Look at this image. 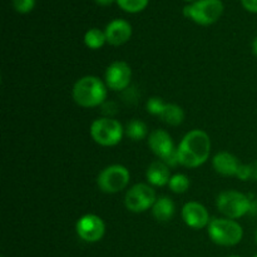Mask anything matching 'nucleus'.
Instances as JSON below:
<instances>
[{
  "label": "nucleus",
  "instance_id": "6",
  "mask_svg": "<svg viewBox=\"0 0 257 257\" xmlns=\"http://www.w3.org/2000/svg\"><path fill=\"white\" fill-rule=\"evenodd\" d=\"M216 206L226 218L237 220L250 212L252 208V202L245 193L236 190H227L222 191L217 196Z\"/></svg>",
  "mask_w": 257,
  "mask_h": 257
},
{
  "label": "nucleus",
  "instance_id": "23",
  "mask_svg": "<svg viewBox=\"0 0 257 257\" xmlns=\"http://www.w3.org/2000/svg\"><path fill=\"white\" fill-rule=\"evenodd\" d=\"M37 0H13V7L20 14H28L35 7Z\"/></svg>",
  "mask_w": 257,
  "mask_h": 257
},
{
  "label": "nucleus",
  "instance_id": "7",
  "mask_svg": "<svg viewBox=\"0 0 257 257\" xmlns=\"http://www.w3.org/2000/svg\"><path fill=\"white\" fill-rule=\"evenodd\" d=\"M148 147L153 155L165 162L168 167H176L178 163L177 147L173 143L170 133L165 130H155L147 137Z\"/></svg>",
  "mask_w": 257,
  "mask_h": 257
},
{
  "label": "nucleus",
  "instance_id": "26",
  "mask_svg": "<svg viewBox=\"0 0 257 257\" xmlns=\"http://www.w3.org/2000/svg\"><path fill=\"white\" fill-rule=\"evenodd\" d=\"M94 2L102 7H108V5H112L115 0H94Z\"/></svg>",
  "mask_w": 257,
  "mask_h": 257
},
{
  "label": "nucleus",
  "instance_id": "29",
  "mask_svg": "<svg viewBox=\"0 0 257 257\" xmlns=\"http://www.w3.org/2000/svg\"><path fill=\"white\" fill-rule=\"evenodd\" d=\"M185 2H190V3H193V2H196V0H185Z\"/></svg>",
  "mask_w": 257,
  "mask_h": 257
},
{
  "label": "nucleus",
  "instance_id": "14",
  "mask_svg": "<svg viewBox=\"0 0 257 257\" xmlns=\"http://www.w3.org/2000/svg\"><path fill=\"white\" fill-rule=\"evenodd\" d=\"M212 166L213 170L221 176H226V177H231V176H236L238 172L241 163L238 162L237 157L232 153L227 152V151H221V152L216 153L212 158Z\"/></svg>",
  "mask_w": 257,
  "mask_h": 257
},
{
  "label": "nucleus",
  "instance_id": "20",
  "mask_svg": "<svg viewBox=\"0 0 257 257\" xmlns=\"http://www.w3.org/2000/svg\"><path fill=\"white\" fill-rule=\"evenodd\" d=\"M168 187L172 191L173 193H177V195H181V193L187 192L188 188L191 186L190 178L187 177L183 173H176V175H172L170 182H168Z\"/></svg>",
  "mask_w": 257,
  "mask_h": 257
},
{
  "label": "nucleus",
  "instance_id": "3",
  "mask_svg": "<svg viewBox=\"0 0 257 257\" xmlns=\"http://www.w3.org/2000/svg\"><path fill=\"white\" fill-rule=\"evenodd\" d=\"M207 235L216 245L231 247L242 241L243 228L236 220L226 217L213 218L207 226Z\"/></svg>",
  "mask_w": 257,
  "mask_h": 257
},
{
  "label": "nucleus",
  "instance_id": "13",
  "mask_svg": "<svg viewBox=\"0 0 257 257\" xmlns=\"http://www.w3.org/2000/svg\"><path fill=\"white\" fill-rule=\"evenodd\" d=\"M107 43L113 47L125 44L132 37V25L124 19H114L107 24L104 29Z\"/></svg>",
  "mask_w": 257,
  "mask_h": 257
},
{
  "label": "nucleus",
  "instance_id": "28",
  "mask_svg": "<svg viewBox=\"0 0 257 257\" xmlns=\"http://www.w3.org/2000/svg\"><path fill=\"white\" fill-rule=\"evenodd\" d=\"M255 241H256V243H257V228H256V232H255Z\"/></svg>",
  "mask_w": 257,
  "mask_h": 257
},
{
  "label": "nucleus",
  "instance_id": "17",
  "mask_svg": "<svg viewBox=\"0 0 257 257\" xmlns=\"http://www.w3.org/2000/svg\"><path fill=\"white\" fill-rule=\"evenodd\" d=\"M161 119L168 125H180L185 120V112H183L182 107L176 103H167L163 109L162 114L160 115Z\"/></svg>",
  "mask_w": 257,
  "mask_h": 257
},
{
  "label": "nucleus",
  "instance_id": "5",
  "mask_svg": "<svg viewBox=\"0 0 257 257\" xmlns=\"http://www.w3.org/2000/svg\"><path fill=\"white\" fill-rule=\"evenodd\" d=\"M90 137L102 147H113L120 143L124 136L122 123L110 117H100L90 124Z\"/></svg>",
  "mask_w": 257,
  "mask_h": 257
},
{
  "label": "nucleus",
  "instance_id": "9",
  "mask_svg": "<svg viewBox=\"0 0 257 257\" xmlns=\"http://www.w3.org/2000/svg\"><path fill=\"white\" fill-rule=\"evenodd\" d=\"M157 196L150 183H136L128 188L124 196V206L133 213H142L152 208Z\"/></svg>",
  "mask_w": 257,
  "mask_h": 257
},
{
  "label": "nucleus",
  "instance_id": "2",
  "mask_svg": "<svg viewBox=\"0 0 257 257\" xmlns=\"http://www.w3.org/2000/svg\"><path fill=\"white\" fill-rule=\"evenodd\" d=\"M108 87L105 82L95 75H84L74 83L72 97L82 108H94L107 99Z\"/></svg>",
  "mask_w": 257,
  "mask_h": 257
},
{
  "label": "nucleus",
  "instance_id": "22",
  "mask_svg": "<svg viewBox=\"0 0 257 257\" xmlns=\"http://www.w3.org/2000/svg\"><path fill=\"white\" fill-rule=\"evenodd\" d=\"M166 104H167V103H166L161 97H151L150 99L147 100V103H146V109H147V112L150 113V114L160 117V115L162 114L163 109H165Z\"/></svg>",
  "mask_w": 257,
  "mask_h": 257
},
{
  "label": "nucleus",
  "instance_id": "18",
  "mask_svg": "<svg viewBox=\"0 0 257 257\" xmlns=\"http://www.w3.org/2000/svg\"><path fill=\"white\" fill-rule=\"evenodd\" d=\"M124 135L127 136L130 140L138 142V141L145 140L148 137V127L143 120L140 119H132L131 122L127 123L124 128Z\"/></svg>",
  "mask_w": 257,
  "mask_h": 257
},
{
  "label": "nucleus",
  "instance_id": "15",
  "mask_svg": "<svg viewBox=\"0 0 257 257\" xmlns=\"http://www.w3.org/2000/svg\"><path fill=\"white\" fill-rule=\"evenodd\" d=\"M171 177L172 175H171L170 167L161 160L153 161L146 171V178H147L148 183L151 186H156V187L168 185Z\"/></svg>",
  "mask_w": 257,
  "mask_h": 257
},
{
  "label": "nucleus",
  "instance_id": "30",
  "mask_svg": "<svg viewBox=\"0 0 257 257\" xmlns=\"http://www.w3.org/2000/svg\"><path fill=\"white\" fill-rule=\"evenodd\" d=\"M228 257H241V256H236V255H232V256H228Z\"/></svg>",
  "mask_w": 257,
  "mask_h": 257
},
{
  "label": "nucleus",
  "instance_id": "19",
  "mask_svg": "<svg viewBox=\"0 0 257 257\" xmlns=\"http://www.w3.org/2000/svg\"><path fill=\"white\" fill-rule=\"evenodd\" d=\"M107 43L104 30H100L98 28H92L87 30L84 34V44L85 47L92 50H98Z\"/></svg>",
  "mask_w": 257,
  "mask_h": 257
},
{
  "label": "nucleus",
  "instance_id": "31",
  "mask_svg": "<svg viewBox=\"0 0 257 257\" xmlns=\"http://www.w3.org/2000/svg\"><path fill=\"white\" fill-rule=\"evenodd\" d=\"M253 257H257V255H255V256H253Z\"/></svg>",
  "mask_w": 257,
  "mask_h": 257
},
{
  "label": "nucleus",
  "instance_id": "11",
  "mask_svg": "<svg viewBox=\"0 0 257 257\" xmlns=\"http://www.w3.org/2000/svg\"><path fill=\"white\" fill-rule=\"evenodd\" d=\"M131 80H132V69L130 64L123 60L110 63L105 69L104 82L108 89L115 90V92L124 90L130 87Z\"/></svg>",
  "mask_w": 257,
  "mask_h": 257
},
{
  "label": "nucleus",
  "instance_id": "16",
  "mask_svg": "<svg viewBox=\"0 0 257 257\" xmlns=\"http://www.w3.org/2000/svg\"><path fill=\"white\" fill-rule=\"evenodd\" d=\"M151 211H152L153 217L158 222H168L175 216L176 206L175 202L168 196H161V197H157Z\"/></svg>",
  "mask_w": 257,
  "mask_h": 257
},
{
  "label": "nucleus",
  "instance_id": "27",
  "mask_svg": "<svg viewBox=\"0 0 257 257\" xmlns=\"http://www.w3.org/2000/svg\"><path fill=\"white\" fill-rule=\"evenodd\" d=\"M252 53H253V55L257 58V38H255V40L252 42Z\"/></svg>",
  "mask_w": 257,
  "mask_h": 257
},
{
  "label": "nucleus",
  "instance_id": "8",
  "mask_svg": "<svg viewBox=\"0 0 257 257\" xmlns=\"http://www.w3.org/2000/svg\"><path fill=\"white\" fill-rule=\"evenodd\" d=\"M131 180V173L125 166L110 165L103 168L97 177V186L102 192L113 195L125 190Z\"/></svg>",
  "mask_w": 257,
  "mask_h": 257
},
{
  "label": "nucleus",
  "instance_id": "12",
  "mask_svg": "<svg viewBox=\"0 0 257 257\" xmlns=\"http://www.w3.org/2000/svg\"><path fill=\"white\" fill-rule=\"evenodd\" d=\"M182 220L188 227L193 228V230L207 228L211 221L207 208L197 201H190L183 205Z\"/></svg>",
  "mask_w": 257,
  "mask_h": 257
},
{
  "label": "nucleus",
  "instance_id": "32",
  "mask_svg": "<svg viewBox=\"0 0 257 257\" xmlns=\"http://www.w3.org/2000/svg\"><path fill=\"white\" fill-rule=\"evenodd\" d=\"M2 257H4V256H2Z\"/></svg>",
  "mask_w": 257,
  "mask_h": 257
},
{
  "label": "nucleus",
  "instance_id": "21",
  "mask_svg": "<svg viewBox=\"0 0 257 257\" xmlns=\"http://www.w3.org/2000/svg\"><path fill=\"white\" fill-rule=\"evenodd\" d=\"M118 7L125 13L137 14L143 12L150 4V0H115Z\"/></svg>",
  "mask_w": 257,
  "mask_h": 257
},
{
  "label": "nucleus",
  "instance_id": "24",
  "mask_svg": "<svg viewBox=\"0 0 257 257\" xmlns=\"http://www.w3.org/2000/svg\"><path fill=\"white\" fill-rule=\"evenodd\" d=\"M241 4L247 12L257 14V0H241Z\"/></svg>",
  "mask_w": 257,
  "mask_h": 257
},
{
  "label": "nucleus",
  "instance_id": "25",
  "mask_svg": "<svg viewBox=\"0 0 257 257\" xmlns=\"http://www.w3.org/2000/svg\"><path fill=\"white\" fill-rule=\"evenodd\" d=\"M248 167H250V181H257V161L248 163Z\"/></svg>",
  "mask_w": 257,
  "mask_h": 257
},
{
  "label": "nucleus",
  "instance_id": "1",
  "mask_svg": "<svg viewBox=\"0 0 257 257\" xmlns=\"http://www.w3.org/2000/svg\"><path fill=\"white\" fill-rule=\"evenodd\" d=\"M211 147V138L205 131H190L177 146L178 163L187 168L200 167L210 158Z\"/></svg>",
  "mask_w": 257,
  "mask_h": 257
},
{
  "label": "nucleus",
  "instance_id": "4",
  "mask_svg": "<svg viewBox=\"0 0 257 257\" xmlns=\"http://www.w3.org/2000/svg\"><path fill=\"white\" fill-rule=\"evenodd\" d=\"M223 10L222 0H196L183 8V15L196 24L208 27L222 17Z\"/></svg>",
  "mask_w": 257,
  "mask_h": 257
},
{
  "label": "nucleus",
  "instance_id": "10",
  "mask_svg": "<svg viewBox=\"0 0 257 257\" xmlns=\"http://www.w3.org/2000/svg\"><path fill=\"white\" fill-rule=\"evenodd\" d=\"M75 232L78 237L88 243H95L104 237L105 223L102 217L94 213H87L78 218L75 223Z\"/></svg>",
  "mask_w": 257,
  "mask_h": 257
}]
</instances>
